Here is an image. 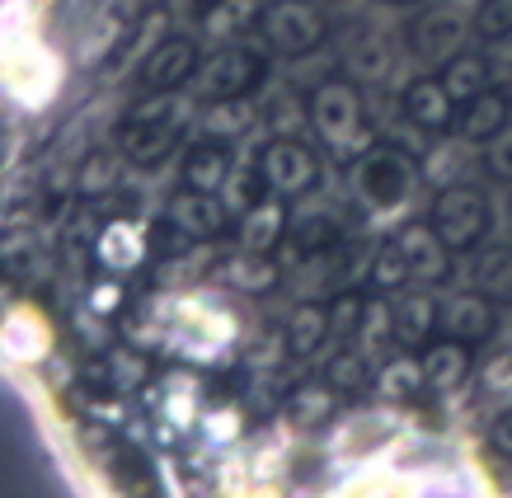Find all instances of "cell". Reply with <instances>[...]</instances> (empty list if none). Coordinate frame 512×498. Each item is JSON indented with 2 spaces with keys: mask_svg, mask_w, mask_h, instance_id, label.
I'll list each match as a JSON object with an SVG mask.
<instances>
[{
  "mask_svg": "<svg viewBox=\"0 0 512 498\" xmlns=\"http://www.w3.org/2000/svg\"><path fill=\"white\" fill-rule=\"evenodd\" d=\"M437 76H442L447 94L456 99V109H461V104H470L475 94H484L494 85V62H489L484 52H451Z\"/></svg>",
  "mask_w": 512,
  "mask_h": 498,
  "instance_id": "27",
  "label": "cell"
},
{
  "mask_svg": "<svg viewBox=\"0 0 512 498\" xmlns=\"http://www.w3.org/2000/svg\"><path fill=\"white\" fill-rule=\"evenodd\" d=\"M325 381L339 390V395H362V390H376L372 358H367V353H362L357 343H353V348L343 343L339 353L325 362Z\"/></svg>",
  "mask_w": 512,
  "mask_h": 498,
  "instance_id": "34",
  "label": "cell"
},
{
  "mask_svg": "<svg viewBox=\"0 0 512 498\" xmlns=\"http://www.w3.org/2000/svg\"><path fill=\"white\" fill-rule=\"evenodd\" d=\"M268 66H273V52H268V47H254V43H245V38H231V43H221L217 52L198 66L193 94H198L202 104H207V99L254 94L268 80Z\"/></svg>",
  "mask_w": 512,
  "mask_h": 498,
  "instance_id": "3",
  "label": "cell"
},
{
  "mask_svg": "<svg viewBox=\"0 0 512 498\" xmlns=\"http://www.w3.org/2000/svg\"><path fill=\"white\" fill-rule=\"evenodd\" d=\"M381 5H390V10H414V5H423V0H381Z\"/></svg>",
  "mask_w": 512,
  "mask_h": 498,
  "instance_id": "48",
  "label": "cell"
},
{
  "mask_svg": "<svg viewBox=\"0 0 512 498\" xmlns=\"http://www.w3.org/2000/svg\"><path fill=\"white\" fill-rule=\"evenodd\" d=\"M343 217L329 203H311V207H296L292 221H287V240L296 259H325L343 245Z\"/></svg>",
  "mask_w": 512,
  "mask_h": 498,
  "instance_id": "12",
  "label": "cell"
},
{
  "mask_svg": "<svg viewBox=\"0 0 512 498\" xmlns=\"http://www.w3.org/2000/svg\"><path fill=\"white\" fill-rule=\"evenodd\" d=\"M184 137L179 109H174V90L170 94H146L137 109L127 113L123 132H118V151L132 170H156L160 160L174 156V146Z\"/></svg>",
  "mask_w": 512,
  "mask_h": 498,
  "instance_id": "2",
  "label": "cell"
},
{
  "mask_svg": "<svg viewBox=\"0 0 512 498\" xmlns=\"http://www.w3.org/2000/svg\"><path fill=\"white\" fill-rule=\"evenodd\" d=\"M428 221H433V231L447 240L451 254H470V249L484 245V235L494 226V203H489V193H484L480 184L456 179V184H442Z\"/></svg>",
  "mask_w": 512,
  "mask_h": 498,
  "instance_id": "4",
  "label": "cell"
},
{
  "mask_svg": "<svg viewBox=\"0 0 512 498\" xmlns=\"http://www.w3.org/2000/svg\"><path fill=\"white\" fill-rule=\"evenodd\" d=\"M226 217H231V207H226L221 193H202V188H188V184L165 203V221H174V226H179L188 240H198V245L212 240V235H221Z\"/></svg>",
  "mask_w": 512,
  "mask_h": 498,
  "instance_id": "15",
  "label": "cell"
},
{
  "mask_svg": "<svg viewBox=\"0 0 512 498\" xmlns=\"http://www.w3.org/2000/svg\"><path fill=\"white\" fill-rule=\"evenodd\" d=\"M498 301H489L484 292H475V287H466V292H456L442 306V329H447L451 339H461V343H489V334H494L498 325V311H494Z\"/></svg>",
  "mask_w": 512,
  "mask_h": 498,
  "instance_id": "18",
  "label": "cell"
},
{
  "mask_svg": "<svg viewBox=\"0 0 512 498\" xmlns=\"http://www.w3.org/2000/svg\"><path fill=\"white\" fill-rule=\"evenodd\" d=\"M419 390H428V381H423V358L395 353V358L381 362V372H376V395H381V400H414Z\"/></svg>",
  "mask_w": 512,
  "mask_h": 498,
  "instance_id": "36",
  "label": "cell"
},
{
  "mask_svg": "<svg viewBox=\"0 0 512 498\" xmlns=\"http://www.w3.org/2000/svg\"><path fill=\"white\" fill-rule=\"evenodd\" d=\"M329 339H334V311H329L325 301H301L287 315V325H282V348L292 358H311Z\"/></svg>",
  "mask_w": 512,
  "mask_h": 498,
  "instance_id": "20",
  "label": "cell"
},
{
  "mask_svg": "<svg viewBox=\"0 0 512 498\" xmlns=\"http://www.w3.org/2000/svg\"><path fill=\"white\" fill-rule=\"evenodd\" d=\"M198 66H202V38L174 33V38H160L137 62V85L141 94H170L179 85H193Z\"/></svg>",
  "mask_w": 512,
  "mask_h": 498,
  "instance_id": "8",
  "label": "cell"
},
{
  "mask_svg": "<svg viewBox=\"0 0 512 498\" xmlns=\"http://www.w3.org/2000/svg\"><path fill=\"white\" fill-rule=\"evenodd\" d=\"M353 343L367 358H386L390 343H400L395 339V306L381 292H376V301H362V320H357Z\"/></svg>",
  "mask_w": 512,
  "mask_h": 498,
  "instance_id": "32",
  "label": "cell"
},
{
  "mask_svg": "<svg viewBox=\"0 0 512 498\" xmlns=\"http://www.w3.org/2000/svg\"><path fill=\"white\" fill-rule=\"evenodd\" d=\"M198 433L212 442V447H231L245 437V409L231 405V400H221V405H207L198 419Z\"/></svg>",
  "mask_w": 512,
  "mask_h": 498,
  "instance_id": "38",
  "label": "cell"
},
{
  "mask_svg": "<svg viewBox=\"0 0 512 498\" xmlns=\"http://www.w3.org/2000/svg\"><path fill=\"white\" fill-rule=\"evenodd\" d=\"M259 19H264V0H217V10L202 15V43H231Z\"/></svg>",
  "mask_w": 512,
  "mask_h": 498,
  "instance_id": "31",
  "label": "cell"
},
{
  "mask_svg": "<svg viewBox=\"0 0 512 498\" xmlns=\"http://www.w3.org/2000/svg\"><path fill=\"white\" fill-rule=\"evenodd\" d=\"M475 33H480L484 43L512 38V0H480L475 5Z\"/></svg>",
  "mask_w": 512,
  "mask_h": 498,
  "instance_id": "41",
  "label": "cell"
},
{
  "mask_svg": "<svg viewBox=\"0 0 512 498\" xmlns=\"http://www.w3.org/2000/svg\"><path fill=\"white\" fill-rule=\"evenodd\" d=\"M461 43H466V19H461V10H451V5H428L409 24V52L419 62L442 66L451 52H461Z\"/></svg>",
  "mask_w": 512,
  "mask_h": 498,
  "instance_id": "13",
  "label": "cell"
},
{
  "mask_svg": "<svg viewBox=\"0 0 512 498\" xmlns=\"http://www.w3.org/2000/svg\"><path fill=\"white\" fill-rule=\"evenodd\" d=\"M395 240H400L404 259H409V268H414L419 282H442L451 273V249H447V240L433 231V221H428V226L414 221V226H404Z\"/></svg>",
  "mask_w": 512,
  "mask_h": 498,
  "instance_id": "21",
  "label": "cell"
},
{
  "mask_svg": "<svg viewBox=\"0 0 512 498\" xmlns=\"http://www.w3.org/2000/svg\"><path fill=\"white\" fill-rule=\"evenodd\" d=\"M264 193L268 188H264V179H259V165H240V160H235L231 179H226V188H221L226 207H231V212H245V207H254Z\"/></svg>",
  "mask_w": 512,
  "mask_h": 498,
  "instance_id": "40",
  "label": "cell"
},
{
  "mask_svg": "<svg viewBox=\"0 0 512 498\" xmlns=\"http://www.w3.org/2000/svg\"><path fill=\"white\" fill-rule=\"evenodd\" d=\"M94 381L113 395H123V390H141L151 386V362L141 348L123 343V348H104V358L94 362Z\"/></svg>",
  "mask_w": 512,
  "mask_h": 498,
  "instance_id": "29",
  "label": "cell"
},
{
  "mask_svg": "<svg viewBox=\"0 0 512 498\" xmlns=\"http://www.w3.org/2000/svg\"><path fill=\"white\" fill-rule=\"evenodd\" d=\"M466 278L475 292H484L498 306H512V249L508 245H480L466 254Z\"/></svg>",
  "mask_w": 512,
  "mask_h": 498,
  "instance_id": "22",
  "label": "cell"
},
{
  "mask_svg": "<svg viewBox=\"0 0 512 498\" xmlns=\"http://www.w3.org/2000/svg\"><path fill=\"white\" fill-rule=\"evenodd\" d=\"M484 170L494 174V179H503V184H512V123L489 141V151H484Z\"/></svg>",
  "mask_w": 512,
  "mask_h": 498,
  "instance_id": "45",
  "label": "cell"
},
{
  "mask_svg": "<svg viewBox=\"0 0 512 498\" xmlns=\"http://www.w3.org/2000/svg\"><path fill=\"white\" fill-rule=\"evenodd\" d=\"M57 85H62V66L57 57L38 43H24L10 52V66H5V90L15 94L19 104L29 109H43L57 99Z\"/></svg>",
  "mask_w": 512,
  "mask_h": 498,
  "instance_id": "9",
  "label": "cell"
},
{
  "mask_svg": "<svg viewBox=\"0 0 512 498\" xmlns=\"http://www.w3.org/2000/svg\"><path fill=\"white\" fill-rule=\"evenodd\" d=\"M508 123H512L508 90H494V85H489V90L475 94L470 104H461V123H456V132H461L466 141H484V146H489Z\"/></svg>",
  "mask_w": 512,
  "mask_h": 498,
  "instance_id": "24",
  "label": "cell"
},
{
  "mask_svg": "<svg viewBox=\"0 0 512 498\" xmlns=\"http://www.w3.org/2000/svg\"><path fill=\"white\" fill-rule=\"evenodd\" d=\"M235 170V156L226 141H212L202 137L198 146H188L184 151V165H179V174H184L188 188H202V193H221L226 188V179H231Z\"/></svg>",
  "mask_w": 512,
  "mask_h": 498,
  "instance_id": "23",
  "label": "cell"
},
{
  "mask_svg": "<svg viewBox=\"0 0 512 498\" xmlns=\"http://www.w3.org/2000/svg\"><path fill=\"white\" fill-rule=\"evenodd\" d=\"M259 33L273 57H311L329 38V15L320 0H268Z\"/></svg>",
  "mask_w": 512,
  "mask_h": 498,
  "instance_id": "5",
  "label": "cell"
},
{
  "mask_svg": "<svg viewBox=\"0 0 512 498\" xmlns=\"http://www.w3.org/2000/svg\"><path fill=\"white\" fill-rule=\"evenodd\" d=\"M367 127V109L353 76H325L311 90V132L334 151H348Z\"/></svg>",
  "mask_w": 512,
  "mask_h": 498,
  "instance_id": "6",
  "label": "cell"
},
{
  "mask_svg": "<svg viewBox=\"0 0 512 498\" xmlns=\"http://www.w3.org/2000/svg\"><path fill=\"white\" fill-rule=\"evenodd\" d=\"M254 165H259L264 188L278 193V198H301V193H311V188L320 184V174H325L320 151L301 137H268Z\"/></svg>",
  "mask_w": 512,
  "mask_h": 498,
  "instance_id": "7",
  "label": "cell"
},
{
  "mask_svg": "<svg viewBox=\"0 0 512 498\" xmlns=\"http://www.w3.org/2000/svg\"><path fill=\"white\" fill-rule=\"evenodd\" d=\"M254 123H259V113H254V104H249V94H235V99H207V104H202L198 132L231 146V141H240Z\"/></svg>",
  "mask_w": 512,
  "mask_h": 498,
  "instance_id": "28",
  "label": "cell"
},
{
  "mask_svg": "<svg viewBox=\"0 0 512 498\" xmlns=\"http://www.w3.org/2000/svg\"><path fill=\"white\" fill-rule=\"evenodd\" d=\"M151 249H156L151 245V231H146L137 217H113L94 235V259L104 264V273H118V278L146 264Z\"/></svg>",
  "mask_w": 512,
  "mask_h": 498,
  "instance_id": "11",
  "label": "cell"
},
{
  "mask_svg": "<svg viewBox=\"0 0 512 498\" xmlns=\"http://www.w3.org/2000/svg\"><path fill=\"white\" fill-rule=\"evenodd\" d=\"M339 400L343 395L329 386V381H320V386H311V381H306V386H292V395L282 400V423L296 428V433H301V428H325V423L339 414Z\"/></svg>",
  "mask_w": 512,
  "mask_h": 498,
  "instance_id": "26",
  "label": "cell"
},
{
  "mask_svg": "<svg viewBox=\"0 0 512 498\" xmlns=\"http://www.w3.org/2000/svg\"><path fill=\"white\" fill-rule=\"evenodd\" d=\"M287 198L278 193H264L254 207L240 212V226H235V249H249V254H273V249L287 240Z\"/></svg>",
  "mask_w": 512,
  "mask_h": 498,
  "instance_id": "16",
  "label": "cell"
},
{
  "mask_svg": "<svg viewBox=\"0 0 512 498\" xmlns=\"http://www.w3.org/2000/svg\"><path fill=\"white\" fill-rule=\"evenodd\" d=\"M123 151L118 146H104V151H94V156H85V165H80V193L85 198H99V193H113L118 188V179H123Z\"/></svg>",
  "mask_w": 512,
  "mask_h": 498,
  "instance_id": "37",
  "label": "cell"
},
{
  "mask_svg": "<svg viewBox=\"0 0 512 498\" xmlns=\"http://www.w3.org/2000/svg\"><path fill=\"white\" fill-rule=\"evenodd\" d=\"M419 184H423V165L409 151L390 146V141L367 146L353 160V170H348V188H353V198L367 212H395V207H404L419 193Z\"/></svg>",
  "mask_w": 512,
  "mask_h": 498,
  "instance_id": "1",
  "label": "cell"
},
{
  "mask_svg": "<svg viewBox=\"0 0 512 498\" xmlns=\"http://www.w3.org/2000/svg\"><path fill=\"white\" fill-rule=\"evenodd\" d=\"M400 113H404V123L414 127V132L437 137V132H447L451 118H456V99L447 94L442 76H419V80H409V85H404Z\"/></svg>",
  "mask_w": 512,
  "mask_h": 498,
  "instance_id": "14",
  "label": "cell"
},
{
  "mask_svg": "<svg viewBox=\"0 0 512 498\" xmlns=\"http://www.w3.org/2000/svg\"><path fill=\"white\" fill-rule=\"evenodd\" d=\"M470 376V343L461 339H437L428 343V353H423V381H428V390H437V395H451V390H461Z\"/></svg>",
  "mask_w": 512,
  "mask_h": 498,
  "instance_id": "25",
  "label": "cell"
},
{
  "mask_svg": "<svg viewBox=\"0 0 512 498\" xmlns=\"http://www.w3.org/2000/svg\"><path fill=\"white\" fill-rule=\"evenodd\" d=\"M367 282H372V292L381 296H400L409 282H414V268L404 259L400 240H386V245L372 249V259H367Z\"/></svg>",
  "mask_w": 512,
  "mask_h": 498,
  "instance_id": "35",
  "label": "cell"
},
{
  "mask_svg": "<svg viewBox=\"0 0 512 498\" xmlns=\"http://www.w3.org/2000/svg\"><path fill=\"white\" fill-rule=\"evenodd\" d=\"M33 43V5L29 0H0V52Z\"/></svg>",
  "mask_w": 512,
  "mask_h": 498,
  "instance_id": "39",
  "label": "cell"
},
{
  "mask_svg": "<svg viewBox=\"0 0 512 498\" xmlns=\"http://www.w3.org/2000/svg\"><path fill=\"white\" fill-rule=\"evenodd\" d=\"M390 306H395V339L404 348H423L442 329V301L428 287H404Z\"/></svg>",
  "mask_w": 512,
  "mask_h": 498,
  "instance_id": "17",
  "label": "cell"
},
{
  "mask_svg": "<svg viewBox=\"0 0 512 498\" xmlns=\"http://www.w3.org/2000/svg\"><path fill=\"white\" fill-rule=\"evenodd\" d=\"M123 278L118 273H109V278H99V282H90L85 287V311L90 315H99V320H109V315H118L123 311Z\"/></svg>",
  "mask_w": 512,
  "mask_h": 498,
  "instance_id": "42",
  "label": "cell"
},
{
  "mask_svg": "<svg viewBox=\"0 0 512 498\" xmlns=\"http://www.w3.org/2000/svg\"><path fill=\"white\" fill-rule=\"evenodd\" d=\"M0 358L15 367H38L52 358V325L33 306H5L0 311Z\"/></svg>",
  "mask_w": 512,
  "mask_h": 498,
  "instance_id": "10",
  "label": "cell"
},
{
  "mask_svg": "<svg viewBox=\"0 0 512 498\" xmlns=\"http://www.w3.org/2000/svg\"><path fill=\"white\" fill-rule=\"evenodd\" d=\"M268 127H273V137H301V132L311 127V104H306V109H301L296 99L268 104Z\"/></svg>",
  "mask_w": 512,
  "mask_h": 498,
  "instance_id": "44",
  "label": "cell"
},
{
  "mask_svg": "<svg viewBox=\"0 0 512 498\" xmlns=\"http://www.w3.org/2000/svg\"><path fill=\"white\" fill-rule=\"evenodd\" d=\"M118 43H123V24H118V19H99V24L85 33V43H80V57H85V66H99Z\"/></svg>",
  "mask_w": 512,
  "mask_h": 498,
  "instance_id": "43",
  "label": "cell"
},
{
  "mask_svg": "<svg viewBox=\"0 0 512 498\" xmlns=\"http://www.w3.org/2000/svg\"><path fill=\"white\" fill-rule=\"evenodd\" d=\"M202 409H198V381L184 372H174L165 386H160V423H170L174 433H188L198 428Z\"/></svg>",
  "mask_w": 512,
  "mask_h": 498,
  "instance_id": "33",
  "label": "cell"
},
{
  "mask_svg": "<svg viewBox=\"0 0 512 498\" xmlns=\"http://www.w3.org/2000/svg\"><path fill=\"white\" fill-rule=\"evenodd\" d=\"M329 311H334V334L348 343L357 334V320H362V296H339Z\"/></svg>",
  "mask_w": 512,
  "mask_h": 498,
  "instance_id": "46",
  "label": "cell"
},
{
  "mask_svg": "<svg viewBox=\"0 0 512 498\" xmlns=\"http://www.w3.org/2000/svg\"><path fill=\"white\" fill-rule=\"evenodd\" d=\"M221 278L226 287L240 296H268L278 287V264H273V254H249V249H235L231 259L221 264Z\"/></svg>",
  "mask_w": 512,
  "mask_h": 498,
  "instance_id": "30",
  "label": "cell"
},
{
  "mask_svg": "<svg viewBox=\"0 0 512 498\" xmlns=\"http://www.w3.org/2000/svg\"><path fill=\"white\" fill-rule=\"evenodd\" d=\"M343 71H348L357 85H386V76L395 71V43H390L386 33L362 29L343 47Z\"/></svg>",
  "mask_w": 512,
  "mask_h": 498,
  "instance_id": "19",
  "label": "cell"
},
{
  "mask_svg": "<svg viewBox=\"0 0 512 498\" xmlns=\"http://www.w3.org/2000/svg\"><path fill=\"white\" fill-rule=\"evenodd\" d=\"M489 447H494L498 456H508V461H512V405L498 409L494 423H489Z\"/></svg>",
  "mask_w": 512,
  "mask_h": 498,
  "instance_id": "47",
  "label": "cell"
},
{
  "mask_svg": "<svg viewBox=\"0 0 512 498\" xmlns=\"http://www.w3.org/2000/svg\"><path fill=\"white\" fill-rule=\"evenodd\" d=\"M508 235H512V198H508Z\"/></svg>",
  "mask_w": 512,
  "mask_h": 498,
  "instance_id": "49",
  "label": "cell"
}]
</instances>
